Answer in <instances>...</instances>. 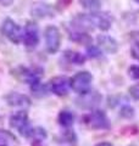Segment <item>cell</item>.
I'll use <instances>...</instances> for the list:
<instances>
[{"label": "cell", "mask_w": 139, "mask_h": 146, "mask_svg": "<svg viewBox=\"0 0 139 146\" xmlns=\"http://www.w3.org/2000/svg\"><path fill=\"white\" fill-rule=\"evenodd\" d=\"M129 94L132 95L133 99L136 100H139V84H136L129 88Z\"/></svg>", "instance_id": "obj_21"}, {"label": "cell", "mask_w": 139, "mask_h": 146, "mask_svg": "<svg viewBox=\"0 0 139 146\" xmlns=\"http://www.w3.org/2000/svg\"><path fill=\"white\" fill-rule=\"evenodd\" d=\"M131 55L136 60H139V40L134 42L131 46Z\"/></svg>", "instance_id": "obj_18"}, {"label": "cell", "mask_w": 139, "mask_h": 146, "mask_svg": "<svg viewBox=\"0 0 139 146\" xmlns=\"http://www.w3.org/2000/svg\"><path fill=\"white\" fill-rule=\"evenodd\" d=\"M7 102L10 106L18 107V108H28L31 106V100L28 96L20 93H11L10 95H7Z\"/></svg>", "instance_id": "obj_10"}, {"label": "cell", "mask_w": 139, "mask_h": 146, "mask_svg": "<svg viewBox=\"0 0 139 146\" xmlns=\"http://www.w3.org/2000/svg\"><path fill=\"white\" fill-rule=\"evenodd\" d=\"M128 73L133 79H139V66H131L128 70Z\"/></svg>", "instance_id": "obj_19"}, {"label": "cell", "mask_w": 139, "mask_h": 146, "mask_svg": "<svg viewBox=\"0 0 139 146\" xmlns=\"http://www.w3.org/2000/svg\"><path fill=\"white\" fill-rule=\"evenodd\" d=\"M134 1H136V3H139V0H134Z\"/></svg>", "instance_id": "obj_24"}, {"label": "cell", "mask_w": 139, "mask_h": 146, "mask_svg": "<svg viewBox=\"0 0 139 146\" xmlns=\"http://www.w3.org/2000/svg\"><path fill=\"white\" fill-rule=\"evenodd\" d=\"M100 54H101V51L99 50L98 46H90V48H88V55H89V57H99Z\"/></svg>", "instance_id": "obj_20"}, {"label": "cell", "mask_w": 139, "mask_h": 146, "mask_svg": "<svg viewBox=\"0 0 139 146\" xmlns=\"http://www.w3.org/2000/svg\"><path fill=\"white\" fill-rule=\"evenodd\" d=\"M86 123L93 129L98 130H106L110 128V121L108 116L100 110H94L88 116H86Z\"/></svg>", "instance_id": "obj_3"}, {"label": "cell", "mask_w": 139, "mask_h": 146, "mask_svg": "<svg viewBox=\"0 0 139 146\" xmlns=\"http://www.w3.org/2000/svg\"><path fill=\"white\" fill-rule=\"evenodd\" d=\"M32 12L35 17H51L53 16V10L49 5H45V4H38L32 9Z\"/></svg>", "instance_id": "obj_12"}, {"label": "cell", "mask_w": 139, "mask_h": 146, "mask_svg": "<svg viewBox=\"0 0 139 146\" xmlns=\"http://www.w3.org/2000/svg\"><path fill=\"white\" fill-rule=\"evenodd\" d=\"M22 42L25 43L26 46L33 48L39 42V34H38V27L33 22H28L23 29V39Z\"/></svg>", "instance_id": "obj_6"}, {"label": "cell", "mask_w": 139, "mask_h": 146, "mask_svg": "<svg viewBox=\"0 0 139 146\" xmlns=\"http://www.w3.org/2000/svg\"><path fill=\"white\" fill-rule=\"evenodd\" d=\"M12 1H13V0H0V4L4 5V6H9Z\"/></svg>", "instance_id": "obj_22"}, {"label": "cell", "mask_w": 139, "mask_h": 146, "mask_svg": "<svg viewBox=\"0 0 139 146\" xmlns=\"http://www.w3.org/2000/svg\"><path fill=\"white\" fill-rule=\"evenodd\" d=\"M10 125L15 130H17L22 136H26V138L32 136V133H33L28 116H27V113L25 111H20V112H16L15 115H12L10 117Z\"/></svg>", "instance_id": "obj_1"}, {"label": "cell", "mask_w": 139, "mask_h": 146, "mask_svg": "<svg viewBox=\"0 0 139 146\" xmlns=\"http://www.w3.org/2000/svg\"><path fill=\"white\" fill-rule=\"evenodd\" d=\"M80 3L84 9L93 12H98L101 6L100 0H80Z\"/></svg>", "instance_id": "obj_15"}, {"label": "cell", "mask_w": 139, "mask_h": 146, "mask_svg": "<svg viewBox=\"0 0 139 146\" xmlns=\"http://www.w3.org/2000/svg\"><path fill=\"white\" fill-rule=\"evenodd\" d=\"M100 95L96 91H88V93L81 95V98L77 99V105L82 108H93L98 106L100 102Z\"/></svg>", "instance_id": "obj_8"}, {"label": "cell", "mask_w": 139, "mask_h": 146, "mask_svg": "<svg viewBox=\"0 0 139 146\" xmlns=\"http://www.w3.org/2000/svg\"><path fill=\"white\" fill-rule=\"evenodd\" d=\"M98 44L104 51L109 52V54H115L118 49L117 42H116L114 38H111L109 35H105V34L98 35Z\"/></svg>", "instance_id": "obj_11"}, {"label": "cell", "mask_w": 139, "mask_h": 146, "mask_svg": "<svg viewBox=\"0 0 139 146\" xmlns=\"http://www.w3.org/2000/svg\"><path fill=\"white\" fill-rule=\"evenodd\" d=\"M16 141V138L10 131L0 129V146H15Z\"/></svg>", "instance_id": "obj_13"}, {"label": "cell", "mask_w": 139, "mask_h": 146, "mask_svg": "<svg viewBox=\"0 0 139 146\" xmlns=\"http://www.w3.org/2000/svg\"><path fill=\"white\" fill-rule=\"evenodd\" d=\"M1 31L4 35L9 40H11L13 44H20L23 39V31L18 25H16L11 18H6L3 23Z\"/></svg>", "instance_id": "obj_4"}, {"label": "cell", "mask_w": 139, "mask_h": 146, "mask_svg": "<svg viewBox=\"0 0 139 146\" xmlns=\"http://www.w3.org/2000/svg\"><path fill=\"white\" fill-rule=\"evenodd\" d=\"M93 77L88 71H81L71 78V88L77 94L83 95L90 90Z\"/></svg>", "instance_id": "obj_2"}, {"label": "cell", "mask_w": 139, "mask_h": 146, "mask_svg": "<svg viewBox=\"0 0 139 146\" xmlns=\"http://www.w3.org/2000/svg\"><path fill=\"white\" fill-rule=\"evenodd\" d=\"M92 15V21L94 29L98 28L100 31H108L110 29L111 23H112V17H111L108 12H93Z\"/></svg>", "instance_id": "obj_9"}, {"label": "cell", "mask_w": 139, "mask_h": 146, "mask_svg": "<svg viewBox=\"0 0 139 146\" xmlns=\"http://www.w3.org/2000/svg\"><path fill=\"white\" fill-rule=\"evenodd\" d=\"M45 45L46 50L50 54H55L60 49V44H61V35H60V31L57 27L55 26H49L45 29Z\"/></svg>", "instance_id": "obj_5"}, {"label": "cell", "mask_w": 139, "mask_h": 146, "mask_svg": "<svg viewBox=\"0 0 139 146\" xmlns=\"http://www.w3.org/2000/svg\"><path fill=\"white\" fill-rule=\"evenodd\" d=\"M95 146H112L110 143H100V144H98V145H95Z\"/></svg>", "instance_id": "obj_23"}, {"label": "cell", "mask_w": 139, "mask_h": 146, "mask_svg": "<svg viewBox=\"0 0 139 146\" xmlns=\"http://www.w3.org/2000/svg\"><path fill=\"white\" fill-rule=\"evenodd\" d=\"M50 88H51V91L54 94L59 95V96H63L68 93L70 88H71V80L63 76L55 77L50 80Z\"/></svg>", "instance_id": "obj_7"}, {"label": "cell", "mask_w": 139, "mask_h": 146, "mask_svg": "<svg viewBox=\"0 0 139 146\" xmlns=\"http://www.w3.org/2000/svg\"><path fill=\"white\" fill-rule=\"evenodd\" d=\"M57 121L59 123L61 124L62 127L65 128H68L73 124V121H75V117H73L72 112L67 111V110H65V111H61L59 113V117H57Z\"/></svg>", "instance_id": "obj_14"}, {"label": "cell", "mask_w": 139, "mask_h": 146, "mask_svg": "<svg viewBox=\"0 0 139 146\" xmlns=\"http://www.w3.org/2000/svg\"><path fill=\"white\" fill-rule=\"evenodd\" d=\"M32 136L35 139V140H38V141H40V140H43V139H45L46 138V133L45 131L41 129V128H37V129H33V133H32Z\"/></svg>", "instance_id": "obj_17"}, {"label": "cell", "mask_w": 139, "mask_h": 146, "mask_svg": "<svg viewBox=\"0 0 139 146\" xmlns=\"http://www.w3.org/2000/svg\"><path fill=\"white\" fill-rule=\"evenodd\" d=\"M65 56L68 58V61L71 63H76V65H82L86 60L83 55H81L80 52H75V51H67L65 54Z\"/></svg>", "instance_id": "obj_16"}]
</instances>
